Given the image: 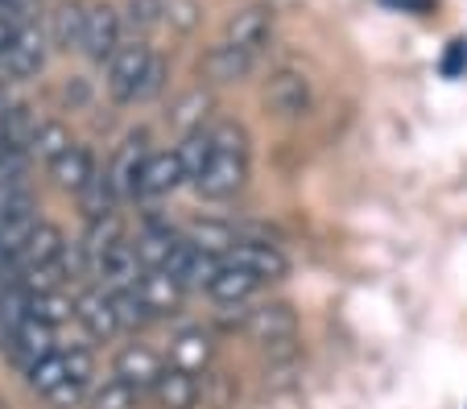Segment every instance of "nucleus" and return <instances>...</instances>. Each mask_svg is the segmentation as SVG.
<instances>
[{
	"instance_id": "nucleus-31",
	"label": "nucleus",
	"mask_w": 467,
	"mask_h": 409,
	"mask_svg": "<svg viewBox=\"0 0 467 409\" xmlns=\"http://www.w3.org/2000/svg\"><path fill=\"white\" fill-rule=\"evenodd\" d=\"M79 199H83L88 220H99V215H108V211L120 207V199H116V190H112V179H108V169H96V174H91V182L79 190Z\"/></svg>"
},
{
	"instance_id": "nucleus-23",
	"label": "nucleus",
	"mask_w": 467,
	"mask_h": 409,
	"mask_svg": "<svg viewBox=\"0 0 467 409\" xmlns=\"http://www.w3.org/2000/svg\"><path fill=\"white\" fill-rule=\"evenodd\" d=\"M182 236L194 244V249L212 252V257H228V252L240 244V231L223 220H191Z\"/></svg>"
},
{
	"instance_id": "nucleus-12",
	"label": "nucleus",
	"mask_w": 467,
	"mask_h": 409,
	"mask_svg": "<svg viewBox=\"0 0 467 409\" xmlns=\"http://www.w3.org/2000/svg\"><path fill=\"white\" fill-rule=\"evenodd\" d=\"M182 182H186V169H182V161H178V153L174 149H158V153L145 158L141 190H137V199H166V195H174Z\"/></svg>"
},
{
	"instance_id": "nucleus-42",
	"label": "nucleus",
	"mask_w": 467,
	"mask_h": 409,
	"mask_svg": "<svg viewBox=\"0 0 467 409\" xmlns=\"http://www.w3.org/2000/svg\"><path fill=\"white\" fill-rule=\"evenodd\" d=\"M389 5H397V9H406V13H431L434 9V0H389Z\"/></svg>"
},
{
	"instance_id": "nucleus-21",
	"label": "nucleus",
	"mask_w": 467,
	"mask_h": 409,
	"mask_svg": "<svg viewBox=\"0 0 467 409\" xmlns=\"http://www.w3.org/2000/svg\"><path fill=\"white\" fill-rule=\"evenodd\" d=\"M83 34H88V5L67 0L50 13V42L58 50H83Z\"/></svg>"
},
{
	"instance_id": "nucleus-8",
	"label": "nucleus",
	"mask_w": 467,
	"mask_h": 409,
	"mask_svg": "<svg viewBox=\"0 0 467 409\" xmlns=\"http://www.w3.org/2000/svg\"><path fill=\"white\" fill-rule=\"evenodd\" d=\"M244 335L256 339V343H277V339H294L298 335V311L290 302H261L248 306V322Z\"/></svg>"
},
{
	"instance_id": "nucleus-33",
	"label": "nucleus",
	"mask_w": 467,
	"mask_h": 409,
	"mask_svg": "<svg viewBox=\"0 0 467 409\" xmlns=\"http://www.w3.org/2000/svg\"><path fill=\"white\" fill-rule=\"evenodd\" d=\"M112 306H116V319H120V331H141L153 322L150 306H145L141 294H137V285H132V290H116Z\"/></svg>"
},
{
	"instance_id": "nucleus-40",
	"label": "nucleus",
	"mask_w": 467,
	"mask_h": 409,
	"mask_svg": "<svg viewBox=\"0 0 467 409\" xmlns=\"http://www.w3.org/2000/svg\"><path fill=\"white\" fill-rule=\"evenodd\" d=\"M463 71H467V42L455 37V42L447 46V54H442V75H447V79H459Z\"/></svg>"
},
{
	"instance_id": "nucleus-9",
	"label": "nucleus",
	"mask_w": 467,
	"mask_h": 409,
	"mask_svg": "<svg viewBox=\"0 0 467 409\" xmlns=\"http://www.w3.org/2000/svg\"><path fill=\"white\" fill-rule=\"evenodd\" d=\"M120 29H124V17L112 9V5H91L88 9V34H83V54H88L91 63H108L124 42Z\"/></svg>"
},
{
	"instance_id": "nucleus-43",
	"label": "nucleus",
	"mask_w": 467,
	"mask_h": 409,
	"mask_svg": "<svg viewBox=\"0 0 467 409\" xmlns=\"http://www.w3.org/2000/svg\"><path fill=\"white\" fill-rule=\"evenodd\" d=\"M13 37H17V26H13L9 17H0V50H5V46H9Z\"/></svg>"
},
{
	"instance_id": "nucleus-5",
	"label": "nucleus",
	"mask_w": 467,
	"mask_h": 409,
	"mask_svg": "<svg viewBox=\"0 0 467 409\" xmlns=\"http://www.w3.org/2000/svg\"><path fill=\"white\" fill-rule=\"evenodd\" d=\"M310 79L302 71H274L269 75V83H265V104H269V112L285 116V120H294V116H306L310 112Z\"/></svg>"
},
{
	"instance_id": "nucleus-30",
	"label": "nucleus",
	"mask_w": 467,
	"mask_h": 409,
	"mask_svg": "<svg viewBox=\"0 0 467 409\" xmlns=\"http://www.w3.org/2000/svg\"><path fill=\"white\" fill-rule=\"evenodd\" d=\"M137 397H141V389H132L129 381H120V376H108L104 384H96L88 397V409H137Z\"/></svg>"
},
{
	"instance_id": "nucleus-14",
	"label": "nucleus",
	"mask_w": 467,
	"mask_h": 409,
	"mask_svg": "<svg viewBox=\"0 0 467 409\" xmlns=\"http://www.w3.org/2000/svg\"><path fill=\"white\" fill-rule=\"evenodd\" d=\"M215 360V343H212V331L203 327H186L170 339V364L182 368V373L203 376Z\"/></svg>"
},
{
	"instance_id": "nucleus-18",
	"label": "nucleus",
	"mask_w": 467,
	"mask_h": 409,
	"mask_svg": "<svg viewBox=\"0 0 467 409\" xmlns=\"http://www.w3.org/2000/svg\"><path fill=\"white\" fill-rule=\"evenodd\" d=\"M178 240H182V231H174L170 223L150 220L141 231H137L132 249H137V261H141V269H166L170 257H174V249H178Z\"/></svg>"
},
{
	"instance_id": "nucleus-13",
	"label": "nucleus",
	"mask_w": 467,
	"mask_h": 409,
	"mask_svg": "<svg viewBox=\"0 0 467 409\" xmlns=\"http://www.w3.org/2000/svg\"><path fill=\"white\" fill-rule=\"evenodd\" d=\"M269 34H274V13L265 9V5H248V9L232 13L228 26H223V42L244 46V50H253V54H261Z\"/></svg>"
},
{
	"instance_id": "nucleus-19",
	"label": "nucleus",
	"mask_w": 467,
	"mask_h": 409,
	"mask_svg": "<svg viewBox=\"0 0 467 409\" xmlns=\"http://www.w3.org/2000/svg\"><path fill=\"white\" fill-rule=\"evenodd\" d=\"M153 401H158V409H199L203 405V397H199V376L170 364L166 373L158 376V384H153Z\"/></svg>"
},
{
	"instance_id": "nucleus-25",
	"label": "nucleus",
	"mask_w": 467,
	"mask_h": 409,
	"mask_svg": "<svg viewBox=\"0 0 467 409\" xmlns=\"http://www.w3.org/2000/svg\"><path fill=\"white\" fill-rule=\"evenodd\" d=\"M256 285H261V281H256L248 269L228 265V261H223L220 277L212 281V290H207V294H212V302H220V306H244L248 298L256 294Z\"/></svg>"
},
{
	"instance_id": "nucleus-28",
	"label": "nucleus",
	"mask_w": 467,
	"mask_h": 409,
	"mask_svg": "<svg viewBox=\"0 0 467 409\" xmlns=\"http://www.w3.org/2000/svg\"><path fill=\"white\" fill-rule=\"evenodd\" d=\"M174 153H178V161H182V169H186V182H194V179H203V169L215 161V141H212V133H186L182 137V145H174Z\"/></svg>"
},
{
	"instance_id": "nucleus-35",
	"label": "nucleus",
	"mask_w": 467,
	"mask_h": 409,
	"mask_svg": "<svg viewBox=\"0 0 467 409\" xmlns=\"http://www.w3.org/2000/svg\"><path fill=\"white\" fill-rule=\"evenodd\" d=\"M88 384L83 381H75V376H67L62 384H54L50 393H46V405L50 409H79V405H88Z\"/></svg>"
},
{
	"instance_id": "nucleus-39",
	"label": "nucleus",
	"mask_w": 467,
	"mask_h": 409,
	"mask_svg": "<svg viewBox=\"0 0 467 409\" xmlns=\"http://www.w3.org/2000/svg\"><path fill=\"white\" fill-rule=\"evenodd\" d=\"M166 21L174 29H182V34H191L199 26V5L194 0H166Z\"/></svg>"
},
{
	"instance_id": "nucleus-4",
	"label": "nucleus",
	"mask_w": 467,
	"mask_h": 409,
	"mask_svg": "<svg viewBox=\"0 0 467 409\" xmlns=\"http://www.w3.org/2000/svg\"><path fill=\"white\" fill-rule=\"evenodd\" d=\"M5 347H9L13 364H17L21 373L29 376L37 364H42V360H50L54 352H58V327H50V322H37V319H26V327H21Z\"/></svg>"
},
{
	"instance_id": "nucleus-34",
	"label": "nucleus",
	"mask_w": 467,
	"mask_h": 409,
	"mask_svg": "<svg viewBox=\"0 0 467 409\" xmlns=\"http://www.w3.org/2000/svg\"><path fill=\"white\" fill-rule=\"evenodd\" d=\"M124 17H129V26L137 34H150V29H158L166 21V0H129Z\"/></svg>"
},
{
	"instance_id": "nucleus-26",
	"label": "nucleus",
	"mask_w": 467,
	"mask_h": 409,
	"mask_svg": "<svg viewBox=\"0 0 467 409\" xmlns=\"http://www.w3.org/2000/svg\"><path fill=\"white\" fill-rule=\"evenodd\" d=\"M71 145L75 141H71V133H67V125H62V120H42L26 153H29V161H46V166H54V161L71 149Z\"/></svg>"
},
{
	"instance_id": "nucleus-16",
	"label": "nucleus",
	"mask_w": 467,
	"mask_h": 409,
	"mask_svg": "<svg viewBox=\"0 0 467 409\" xmlns=\"http://www.w3.org/2000/svg\"><path fill=\"white\" fill-rule=\"evenodd\" d=\"M141 273H145V269H141V261H137V249H132V240H120L96 265V277H99V285H104L108 294H116V290H132V285L141 281Z\"/></svg>"
},
{
	"instance_id": "nucleus-7",
	"label": "nucleus",
	"mask_w": 467,
	"mask_h": 409,
	"mask_svg": "<svg viewBox=\"0 0 467 409\" xmlns=\"http://www.w3.org/2000/svg\"><path fill=\"white\" fill-rule=\"evenodd\" d=\"M223 261H228V265L248 269L256 281H282V277L290 273V261H285V252L277 249V244H269V240H244V236H240V244Z\"/></svg>"
},
{
	"instance_id": "nucleus-17",
	"label": "nucleus",
	"mask_w": 467,
	"mask_h": 409,
	"mask_svg": "<svg viewBox=\"0 0 467 409\" xmlns=\"http://www.w3.org/2000/svg\"><path fill=\"white\" fill-rule=\"evenodd\" d=\"M253 66H256V54L244 50V46H228V42L212 46L203 58V71L212 83H244L253 75Z\"/></svg>"
},
{
	"instance_id": "nucleus-10",
	"label": "nucleus",
	"mask_w": 467,
	"mask_h": 409,
	"mask_svg": "<svg viewBox=\"0 0 467 409\" xmlns=\"http://www.w3.org/2000/svg\"><path fill=\"white\" fill-rule=\"evenodd\" d=\"M145 158H150L145 137H129V141L120 145V153L112 158V166H108V179H112V190H116V199H120V203H132V199H137V190H141Z\"/></svg>"
},
{
	"instance_id": "nucleus-32",
	"label": "nucleus",
	"mask_w": 467,
	"mask_h": 409,
	"mask_svg": "<svg viewBox=\"0 0 467 409\" xmlns=\"http://www.w3.org/2000/svg\"><path fill=\"white\" fill-rule=\"evenodd\" d=\"M71 314H75V298H67L62 290H54V294H29V319L58 327V322H67Z\"/></svg>"
},
{
	"instance_id": "nucleus-38",
	"label": "nucleus",
	"mask_w": 467,
	"mask_h": 409,
	"mask_svg": "<svg viewBox=\"0 0 467 409\" xmlns=\"http://www.w3.org/2000/svg\"><path fill=\"white\" fill-rule=\"evenodd\" d=\"M62 360H67V373H71L75 381L91 384V376H96V356H91V347H88V343L62 347Z\"/></svg>"
},
{
	"instance_id": "nucleus-27",
	"label": "nucleus",
	"mask_w": 467,
	"mask_h": 409,
	"mask_svg": "<svg viewBox=\"0 0 467 409\" xmlns=\"http://www.w3.org/2000/svg\"><path fill=\"white\" fill-rule=\"evenodd\" d=\"M0 125H5V149H21V153H26L42 120L34 116V107H29V104H9L5 112H0Z\"/></svg>"
},
{
	"instance_id": "nucleus-36",
	"label": "nucleus",
	"mask_w": 467,
	"mask_h": 409,
	"mask_svg": "<svg viewBox=\"0 0 467 409\" xmlns=\"http://www.w3.org/2000/svg\"><path fill=\"white\" fill-rule=\"evenodd\" d=\"M67 376H71V373H67V360H62V352H54L50 360H42V364L29 373V384H34V389L46 397V393H50L54 384H62Z\"/></svg>"
},
{
	"instance_id": "nucleus-20",
	"label": "nucleus",
	"mask_w": 467,
	"mask_h": 409,
	"mask_svg": "<svg viewBox=\"0 0 467 409\" xmlns=\"http://www.w3.org/2000/svg\"><path fill=\"white\" fill-rule=\"evenodd\" d=\"M91 174H96V158H91L88 145H71V149H67V153H62V158L50 166L54 187H58V190H71V195H79V190L88 187Z\"/></svg>"
},
{
	"instance_id": "nucleus-15",
	"label": "nucleus",
	"mask_w": 467,
	"mask_h": 409,
	"mask_svg": "<svg viewBox=\"0 0 467 409\" xmlns=\"http://www.w3.org/2000/svg\"><path fill=\"white\" fill-rule=\"evenodd\" d=\"M161 373H166L161 356L153 352V347H145V343H124L120 356H116V376L129 381L132 389H153Z\"/></svg>"
},
{
	"instance_id": "nucleus-41",
	"label": "nucleus",
	"mask_w": 467,
	"mask_h": 409,
	"mask_svg": "<svg viewBox=\"0 0 467 409\" xmlns=\"http://www.w3.org/2000/svg\"><path fill=\"white\" fill-rule=\"evenodd\" d=\"M161 87H166V63H161L158 54H153L150 75H145V83H141V99H153V96H161ZM141 99H137V104H141Z\"/></svg>"
},
{
	"instance_id": "nucleus-29",
	"label": "nucleus",
	"mask_w": 467,
	"mask_h": 409,
	"mask_svg": "<svg viewBox=\"0 0 467 409\" xmlns=\"http://www.w3.org/2000/svg\"><path fill=\"white\" fill-rule=\"evenodd\" d=\"M199 397H203V409H232L240 397V381L228 368H207L199 381Z\"/></svg>"
},
{
	"instance_id": "nucleus-2",
	"label": "nucleus",
	"mask_w": 467,
	"mask_h": 409,
	"mask_svg": "<svg viewBox=\"0 0 467 409\" xmlns=\"http://www.w3.org/2000/svg\"><path fill=\"white\" fill-rule=\"evenodd\" d=\"M46 63V34L37 26H21L17 37H13L5 50H0V75L9 83L34 79Z\"/></svg>"
},
{
	"instance_id": "nucleus-6",
	"label": "nucleus",
	"mask_w": 467,
	"mask_h": 409,
	"mask_svg": "<svg viewBox=\"0 0 467 409\" xmlns=\"http://www.w3.org/2000/svg\"><path fill=\"white\" fill-rule=\"evenodd\" d=\"M244 182H248V153H220L215 149V161L203 169V179H194L191 187L203 199H232Z\"/></svg>"
},
{
	"instance_id": "nucleus-37",
	"label": "nucleus",
	"mask_w": 467,
	"mask_h": 409,
	"mask_svg": "<svg viewBox=\"0 0 467 409\" xmlns=\"http://www.w3.org/2000/svg\"><path fill=\"white\" fill-rule=\"evenodd\" d=\"M207 133H212V141L220 153H248V133L236 125V120H215Z\"/></svg>"
},
{
	"instance_id": "nucleus-3",
	"label": "nucleus",
	"mask_w": 467,
	"mask_h": 409,
	"mask_svg": "<svg viewBox=\"0 0 467 409\" xmlns=\"http://www.w3.org/2000/svg\"><path fill=\"white\" fill-rule=\"evenodd\" d=\"M75 319H79V327L88 331V339H96V343H112L116 335H124L120 319H116L112 294H108L104 285L79 290V298H75Z\"/></svg>"
},
{
	"instance_id": "nucleus-22",
	"label": "nucleus",
	"mask_w": 467,
	"mask_h": 409,
	"mask_svg": "<svg viewBox=\"0 0 467 409\" xmlns=\"http://www.w3.org/2000/svg\"><path fill=\"white\" fill-rule=\"evenodd\" d=\"M120 240H129V236H124L120 211H108V215H99V220H88V231H83V249H88V257H91V277H96V265Z\"/></svg>"
},
{
	"instance_id": "nucleus-1",
	"label": "nucleus",
	"mask_w": 467,
	"mask_h": 409,
	"mask_svg": "<svg viewBox=\"0 0 467 409\" xmlns=\"http://www.w3.org/2000/svg\"><path fill=\"white\" fill-rule=\"evenodd\" d=\"M153 50L145 37H132V42H120V50L108 58V96L116 104H137L141 99V83L150 75Z\"/></svg>"
},
{
	"instance_id": "nucleus-24",
	"label": "nucleus",
	"mask_w": 467,
	"mask_h": 409,
	"mask_svg": "<svg viewBox=\"0 0 467 409\" xmlns=\"http://www.w3.org/2000/svg\"><path fill=\"white\" fill-rule=\"evenodd\" d=\"M212 96H207L203 87L186 91V96L174 99V107H170V120H174L178 133H203V128H212Z\"/></svg>"
},
{
	"instance_id": "nucleus-44",
	"label": "nucleus",
	"mask_w": 467,
	"mask_h": 409,
	"mask_svg": "<svg viewBox=\"0 0 467 409\" xmlns=\"http://www.w3.org/2000/svg\"><path fill=\"white\" fill-rule=\"evenodd\" d=\"M9 104H17V99H13V91H9V79L0 75V112H5Z\"/></svg>"
},
{
	"instance_id": "nucleus-11",
	"label": "nucleus",
	"mask_w": 467,
	"mask_h": 409,
	"mask_svg": "<svg viewBox=\"0 0 467 409\" xmlns=\"http://www.w3.org/2000/svg\"><path fill=\"white\" fill-rule=\"evenodd\" d=\"M137 294H141V302L150 306L153 319H166V314H174L178 306H182V298L191 294V290H186L170 269H145L141 281H137Z\"/></svg>"
}]
</instances>
